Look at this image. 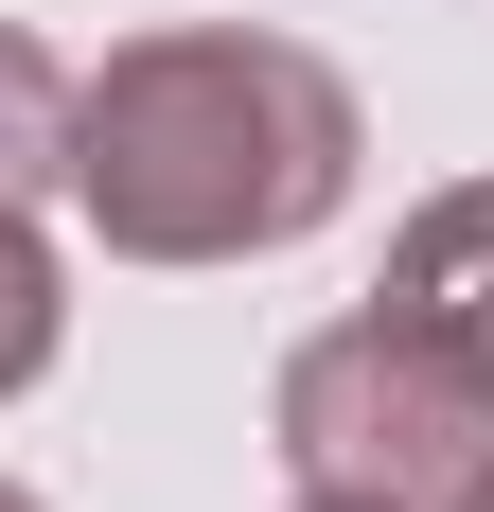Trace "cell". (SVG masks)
<instances>
[{
  "label": "cell",
  "instance_id": "7",
  "mask_svg": "<svg viewBox=\"0 0 494 512\" xmlns=\"http://www.w3.org/2000/svg\"><path fill=\"white\" fill-rule=\"evenodd\" d=\"M0 512H36V495H18V477H0Z\"/></svg>",
  "mask_w": 494,
  "mask_h": 512
},
{
  "label": "cell",
  "instance_id": "2",
  "mask_svg": "<svg viewBox=\"0 0 494 512\" xmlns=\"http://www.w3.org/2000/svg\"><path fill=\"white\" fill-rule=\"evenodd\" d=\"M283 460L300 495H371V512H477L494 477V354L442 336V318H336L283 354Z\"/></svg>",
  "mask_w": 494,
  "mask_h": 512
},
{
  "label": "cell",
  "instance_id": "3",
  "mask_svg": "<svg viewBox=\"0 0 494 512\" xmlns=\"http://www.w3.org/2000/svg\"><path fill=\"white\" fill-rule=\"evenodd\" d=\"M389 301L494 354V177H459V195H424V212H406V248H389Z\"/></svg>",
  "mask_w": 494,
  "mask_h": 512
},
{
  "label": "cell",
  "instance_id": "4",
  "mask_svg": "<svg viewBox=\"0 0 494 512\" xmlns=\"http://www.w3.org/2000/svg\"><path fill=\"white\" fill-rule=\"evenodd\" d=\"M71 354V283H53V248H36V212L0 195V407L36 389V371Z\"/></svg>",
  "mask_w": 494,
  "mask_h": 512
},
{
  "label": "cell",
  "instance_id": "8",
  "mask_svg": "<svg viewBox=\"0 0 494 512\" xmlns=\"http://www.w3.org/2000/svg\"><path fill=\"white\" fill-rule=\"evenodd\" d=\"M477 512H494V477H477Z\"/></svg>",
  "mask_w": 494,
  "mask_h": 512
},
{
  "label": "cell",
  "instance_id": "5",
  "mask_svg": "<svg viewBox=\"0 0 494 512\" xmlns=\"http://www.w3.org/2000/svg\"><path fill=\"white\" fill-rule=\"evenodd\" d=\"M53 177H71V71L0 18V195H53Z\"/></svg>",
  "mask_w": 494,
  "mask_h": 512
},
{
  "label": "cell",
  "instance_id": "1",
  "mask_svg": "<svg viewBox=\"0 0 494 512\" xmlns=\"http://www.w3.org/2000/svg\"><path fill=\"white\" fill-rule=\"evenodd\" d=\"M353 89L300 36H247V18H195V36H124L71 89V195L124 265H247L300 248L318 212L353 195Z\"/></svg>",
  "mask_w": 494,
  "mask_h": 512
},
{
  "label": "cell",
  "instance_id": "6",
  "mask_svg": "<svg viewBox=\"0 0 494 512\" xmlns=\"http://www.w3.org/2000/svg\"><path fill=\"white\" fill-rule=\"evenodd\" d=\"M300 512H371V495H300Z\"/></svg>",
  "mask_w": 494,
  "mask_h": 512
}]
</instances>
